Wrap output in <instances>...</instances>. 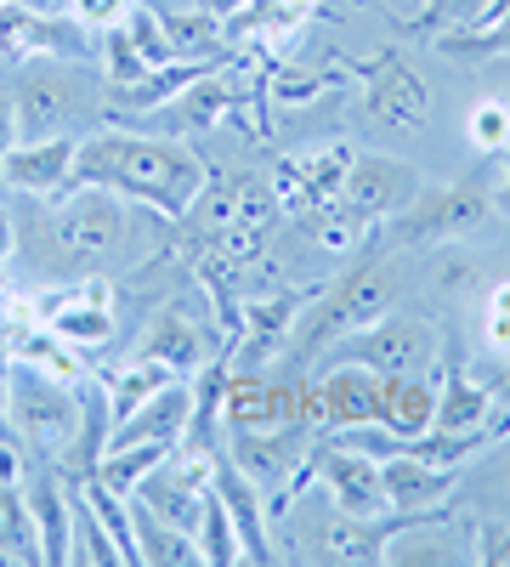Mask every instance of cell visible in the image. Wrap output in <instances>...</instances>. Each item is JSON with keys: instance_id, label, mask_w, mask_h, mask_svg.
Instances as JSON below:
<instances>
[{"instance_id": "40", "label": "cell", "mask_w": 510, "mask_h": 567, "mask_svg": "<svg viewBox=\"0 0 510 567\" xmlns=\"http://www.w3.org/2000/svg\"><path fill=\"white\" fill-rule=\"evenodd\" d=\"M471 545L482 567H510V516H477Z\"/></svg>"}, {"instance_id": "41", "label": "cell", "mask_w": 510, "mask_h": 567, "mask_svg": "<svg viewBox=\"0 0 510 567\" xmlns=\"http://www.w3.org/2000/svg\"><path fill=\"white\" fill-rule=\"evenodd\" d=\"M431 272H437V290H443V296H466L482 267H477V256H437Z\"/></svg>"}, {"instance_id": "17", "label": "cell", "mask_w": 510, "mask_h": 567, "mask_svg": "<svg viewBox=\"0 0 510 567\" xmlns=\"http://www.w3.org/2000/svg\"><path fill=\"white\" fill-rule=\"evenodd\" d=\"M318 18V0H244L233 18H221V40L244 52H284V45Z\"/></svg>"}, {"instance_id": "14", "label": "cell", "mask_w": 510, "mask_h": 567, "mask_svg": "<svg viewBox=\"0 0 510 567\" xmlns=\"http://www.w3.org/2000/svg\"><path fill=\"white\" fill-rule=\"evenodd\" d=\"M381 483H386V511L431 516V511H448V499L459 488V465H431L420 454L397 449L381 460Z\"/></svg>"}, {"instance_id": "19", "label": "cell", "mask_w": 510, "mask_h": 567, "mask_svg": "<svg viewBox=\"0 0 510 567\" xmlns=\"http://www.w3.org/2000/svg\"><path fill=\"white\" fill-rule=\"evenodd\" d=\"M216 494H221L227 516H233V528H239L244 561H272L278 550H272V539H267V516H272V511H267V494H261V483H256L227 449H216Z\"/></svg>"}, {"instance_id": "20", "label": "cell", "mask_w": 510, "mask_h": 567, "mask_svg": "<svg viewBox=\"0 0 510 567\" xmlns=\"http://www.w3.org/2000/svg\"><path fill=\"white\" fill-rule=\"evenodd\" d=\"M210 352H216V341L205 336V323L181 307H154L148 329L136 336V358H159L176 374H199L210 363Z\"/></svg>"}, {"instance_id": "27", "label": "cell", "mask_w": 510, "mask_h": 567, "mask_svg": "<svg viewBox=\"0 0 510 567\" xmlns=\"http://www.w3.org/2000/svg\"><path fill=\"white\" fill-rule=\"evenodd\" d=\"M131 539H136V567H205L199 539L154 516L143 499H131Z\"/></svg>"}, {"instance_id": "10", "label": "cell", "mask_w": 510, "mask_h": 567, "mask_svg": "<svg viewBox=\"0 0 510 567\" xmlns=\"http://www.w3.org/2000/svg\"><path fill=\"white\" fill-rule=\"evenodd\" d=\"M363 74V120L368 125H392V131H420L431 120V91L426 74L414 69L403 52H381L357 63Z\"/></svg>"}, {"instance_id": "3", "label": "cell", "mask_w": 510, "mask_h": 567, "mask_svg": "<svg viewBox=\"0 0 510 567\" xmlns=\"http://www.w3.org/2000/svg\"><path fill=\"white\" fill-rule=\"evenodd\" d=\"M85 386L91 381H63V374L34 369L23 358L7 369V420L23 454L63 465V454L80 443V425H85Z\"/></svg>"}, {"instance_id": "24", "label": "cell", "mask_w": 510, "mask_h": 567, "mask_svg": "<svg viewBox=\"0 0 510 567\" xmlns=\"http://www.w3.org/2000/svg\"><path fill=\"white\" fill-rule=\"evenodd\" d=\"M386 561H397V567H466V561H477V545L466 539V528H459V523H448L443 511H431V516L408 523L392 539Z\"/></svg>"}, {"instance_id": "37", "label": "cell", "mask_w": 510, "mask_h": 567, "mask_svg": "<svg viewBox=\"0 0 510 567\" xmlns=\"http://www.w3.org/2000/svg\"><path fill=\"white\" fill-rule=\"evenodd\" d=\"M330 85H335L330 74H312V69H272V80H267V97H272V103H284V109H295V103L323 97Z\"/></svg>"}, {"instance_id": "47", "label": "cell", "mask_w": 510, "mask_h": 567, "mask_svg": "<svg viewBox=\"0 0 510 567\" xmlns=\"http://www.w3.org/2000/svg\"><path fill=\"white\" fill-rule=\"evenodd\" d=\"M148 7H159V12H176V7H194V0H148Z\"/></svg>"}, {"instance_id": "29", "label": "cell", "mask_w": 510, "mask_h": 567, "mask_svg": "<svg viewBox=\"0 0 510 567\" xmlns=\"http://www.w3.org/2000/svg\"><path fill=\"white\" fill-rule=\"evenodd\" d=\"M170 381H181V374H176L170 363H159V358H136V352H131V358L119 363V374H108V381H103V386H108V403H114V420H119V414H131L143 398L165 392Z\"/></svg>"}, {"instance_id": "50", "label": "cell", "mask_w": 510, "mask_h": 567, "mask_svg": "<svg viewBox=\"0 0 510 567\" xmlns=\"http://www.w3.org/2000/svg\"><path fill=\"white\" fill-rule=\"evenodd\" d=\"M0 7H7V0H0Z\"/></svg>"}, {"instance_id": "22", "label": "cell", "mask_w": 510, "mask_h": 567, "mask_svg": "<svg viewBox=\"0 0 510 567\" xmlns=\"http://www.w3.org/2000/svg\"><path fill=\"white\" fill-rule=\"evenodd\" d=\"M29 511H34V534H40V561L45 567H69L74 556V505H69V483L58 465H45L29 477Z\"/></svg>"}, {"instance_id": "18", "label": "cell", "mask_w": 510, "mask_h": 567, "mask_svg": "<svg viewBox=\"0 0 510 567\" xmlns=\"http://www.w3.org/2000/svg\"><path fill=\"white\" fill-rule=\"evenodd\" d=\"M188 425H194V386L170 381L165 392L143 398L131 414L114 420L108 449H131V443H165V449H176L181 437H188Z\"/></svg>"}, {"instance_id": "34", "label": "cell", "mask_w": 510, "mask_h": 567, "mask_svg": "<svg viewBox=\"0 0 510 567\" xmlns=\"http://www.w3.org/2000/svg\"><path fill=\"white\" fill-rule=\"evenodd\" d=\"M466 142L477 154H504L510 148V97H482L466 114Z\"/></svg>"}, {"instance_id": "42", "label": "cell", "mask_w": 510, "mask_h": 567, "mask_svg": "<svg viewBox=\"0 0 510 567\" xmlns=\"http://www.w3.org/2000/svg\"><path fill=\"white\" fill-rule=\"evenodd\" d=\"M477 381L488 386V398H493V409H510V352H493V363L477 374Z\"/></svg>"}, {"instance_id": "48", "label": "cell", "mask_w": 510, "mask_h": 567, "mask_svg": "<svg viewBox=\"0 0 510 567\" xmlns=\"http://www.w3.org/2000/svg\"><path fill=\"white\" fill-rule=\"evenodd\" d=\"M504 199H510V148H504Z\"/></svg>"}, {"instance_id": "28", "label": "cell", "mask_w": 510, "mask_h": 567, "mask_svg": "<svg viewBox=\"0 0 510 567\" xmlns=\"http://www.w3.org/2000/svg\"><path fill=\"white\" fill-rule=\"evenodd\" d=\"M454 499L471 505L477 516H510V432L493 449H482V460L459 477Z\"/></svg>"}, {"instance_id": "12", "label": "cell", "mask_w": 510, "mask_h": 567, "mask_svg": "<svg viewBox=\"0 0 510 567\" xmlns=\"http://www.w3.org/2000/svg\"><path fill=\"white\" fill-rule=\"evenodd\" d=\"M414 194H420V171H414L408 159L352 154L346 182H341V199H335V205L368 227V221H392L397 210H408V205H414Z\"/></svg>"}, {"instance_id": "4", "label": "cell", "mask_w": 510, "mask_h": 567, "mask_svg": "<svg viewBox=\"0 0 510 567\" xmlns=\"http://www.w3.org/2000/svg\"><path fill=\"white\" fill-rule=\"evenodd\" d=\"M7 91H12V109H18L23 142L85 136V125H103V114H108L103 85H97V74H91L85 63L40 58V69H23Z\"/></svg>"}, {"instance_id": "39", "label": "cell", "mask_w": 510, "mask_h": 567, "mask_svg": "<svg viewBox=\"0 0 510 567\" xmlns=\"http://www.w3.org/2000/svg\"><path fill=\"white\" fill-rule=\"evenodd\" d=\"M63 12H74L91 34H108V29H125V18L136 12V0H69Z\"/></svg>"}, {"instance_id": "2", "label": "cell", "mask_w": 510, "mask_h": 567, "mask_svg": "<svg viewBox=\"0 0 510 567\" xmlns=\"http://www.w3.org/2000/svg\"><path fill=\"white\" fill-rule=\"evenodd\" d=\"M397 290H403V278H397V267H392L381 250L357 256V261L330 284V290L312 296V312L290 329L284 358L312 374L346 336H357V329H368L375 318H386V312L397 307Z\"/></svg>"}, {"instance_id": "11", "label": "cell", "mask_w": 510, "mask_h": 567, "mask_svg": "<svg viewBox=\"0 0 510 567\" xmlns=\"http://www.w3.org/2000/svg\"><path fill=\"white\" fill-rule=\"evenodd\" d=\"M381 398H386V374L368 363L330 358L312 374V414L318 432H346V425H381Z\"/></svg>"}, {"instance_id": "15", "label": "cell", "mask_w": 510, "mask_h": 567, "mask_svg": "<svg viewBox=\"0 0 510 567\" xmlns=\"http://www.w3.org/2000/svg\"><path fill=\"white\" fill-rule=\"evenodd\" d=\"M239 85H233V69H227V63H216V69H205L194 85H181L176 91V97L159 109V114H148L154 120V131H216V125H227V120H233L239 114ZM143 120V125H148Z\"/></svg>"}, {"instance_id": "31", "label": "cell", "mask_w": 510, "mask_h": 567, "mask_svg": "<svg viewBox=\"0 0 510 567\" xmlns=\"http://www.w3.org/2000/svg\"><path fill=\"white\" fill-rule=\"evenodd\" d=\"M199 550H205V567H239L244 561V545H239V528H233V516H227L216 483L205 494V511H199Z\"/></svg>"}, {"instance_id": "30", "label": "cell", "mask_w": 510, "mask_h": 567, "mask_svg": "<svg viewBox=\"0 0 510 567\" xmlns=\"http://www.w3.org/2000/svg\"><path fill=\"white\" fill-rule=\"evenodd\" d=\"M0 561H40V534L23 483H0Z\"/></svg>"}, {"instance_id": "5", "label": "cell", "mask_w": 510, "mask_h": 567, "mask_svg": "<svg viewBox=\"0 0 510 567\" xmlns=\"http://www.w3.org/2000/svg\"><path fill=\"white\" fill-rule=\"evenodd\" d=\"M40 239L58 261H69L80 272H97L114 256H125V245H131V205L114 194V187L69 182L58 194V205L45 210Z\"/></svg>"}, {"instance_id": "13", "label": "cell", "mask_w": 510, "mask_h": 567, "mask_svg": "<svg viewBox=\"0 0 510 567\" xmlns=\"http://www.w3.org/2000/svg\"><path fill=\"white\" fill-rule=\"evenodd\" d=\"M420 523V516H403V511H381V516H346V511H330L323 523L312 528V556L318 561H352V567H368V561H386L392 539Z\"/></svg>"}, {"instance_id": "36", "label": "cell", "mask_w": 510, "mask_h": 567, "mask_svg": "<svg viewBox=\"0 0 510 567\" xmlns=\"http://www.w3.org/2000/svg\"><path fill=\"white\" fill-rule=\"evenodd\" d=\"M103 69H108V85H131V80H143L154 63L143 58V45H136L125 29H108L103 34V58H97Z\"/></svg>"}, {"instance_id": "16", "label": "cell", "mask_w": 510, "mask_h": 567, "mask_svg": "<svg viewBox=\"0 0 510 567\" xmlns=\"http://www.w3.org/2000/svg\"><path fill=\"white\" fill-rule=\"evenodd\" d=\"M346 165H352V148H341V142H330V148H312V154H301V159L278 165L272 194H278V205H290V210H301V216H318V210H330V205L341 199Z\"/></svg>"}, {"instance_id": "46", "label": "cell", "mask_w": 510, "mask_h": 567, "mask_svg": "<svg viewBox=\"0 0 510 567\" xmlns=\"http://www.w3.org/2000/svg\"><path fill=\"white\" fill-rule=\"evenodd\" d=\"M0 437H12V420H7V381H0Z\"/></svg>"}, {"instance_id": "45", "label": "cell", "mask_w": 510, "mask_h": 567, "mask_svg": "<svg viewBox=\"0 0 510 567\" xmlns=\"http://www.w3.org/2000/svg\"><path fill=\"white\" fill-rule=\"evenodd\" d=\"M194 7H199V12H210V18H233V12L244 7V0H194Z\"/></svg>"}, {"instance_id": "23", "label": "cell", "mask_w": 510, "mask_h": 567, "mask_svg": "<svg viewBox=\"0 0 510 567\" xmlns=\"http://www.w3.org/2000/svg\"><path fill=\"white\" fill-rule=\"evenodd\" d=\"M74 154L80 136H45V142H18L0 165V182L18 187V194H63L74 182Z\"/></svg>"}, {"instance_id": "32", "label": "cell", "mask_w": 510, "mask_h": 567, "mask_svg": "<svg viewBox=\"0 0 510 567\" xmlns=\"http://www.w3.org/2000/svg\"><path fill=\"white\" fill-rule=\"evenodd\" d=\"M69 505H74V556L69 561H85V567H119L125 550L114 545V534L103 528V516L85 505V494L69 483Z\"/></svg>"}, {"instance_id": "38", "label": "cell", "mask_w": 510, "mask_h": 567, "mask_svg": "<svg viewBox=\"0 0 510 567\" xmlns=\"http://www.w3.org/2000/svg\"><path fill=\"white\" fill-rule=\"evenodd\" d=\"M482 347L488 352H510V272L488 284L482 296Z\"/></svg>"}, {"instance_id": "8", "label": "cell", "mask_w": 510, "mask_h": 567, "mask_svg": "<svg viewBox=\"0 0 510 567\" xmlns=\"http://www.w3.org/2000/svg\"><path fill=\"white\" fill-rule=\"evenodd\" d=\"M493 216V199L471 182H454V187H437V194H414L408 210L392 216V245H454V239H471V233Z\"/></svg>"}, {"instance_id": "49", "label": "cell", "mask_w": 510, "mask_h": 567, "mask_svg": "<svg viewBox=\"0 0 510 567\" xmlns=\"http://www.w3.org/2000/svg\"><path fill=\"white\" fill-rule=\"evenodd\" d=\"M40 7H58V12H63V7H69V0H40Z\"/></svg>"}, {"instance_id": "43", "label": "cell", "mask_w": 510, "mask_h": 567, "mask_svg": "<svg viewBox=\"0 0 510 567\" xmlns=\"http://www.w3.org/2000/svg\"><path fill=\"white\" fill-rule=\"evenodd\" d=\"M23 142V131H18V109H12V91L0 85V165H7V154Z\"/></svg>"}, {"instance_id": "9", "label": "cell", "mask_w": 510, "mask_h": 567, "mask_svg": "<svg viewBox=\"0 0 510 567\" xmlns=\"http://www.w3.org/2000/svg\"><path fill=\"white\" fill-rule=\"evenodd\" d=\"M40 323L52 329V336H63L69 347H80V352L108 347L114 329H119L114 284H108L103 272H85V278L63 284V290H45V296H40Z\"/></svg>"}, {"instance_id": "26", "label": "cell", "mask_w": 510, "mask_h": 567, "mask_svg": "<svg viewBox=\"0 0 510 567\" xmlns=\"http://www.w3.org/2000/svg\"><path fill=\"white\" fill-rule=\"evenodd\" d=\"M381 425L397 443H414L437 425V381L431 374H386L381 398Z\"/></svg>"}, {"instance_id": "25", "label": "cell", "mask_w": 510, "mask_h": 567, "mask_svg": "<svg viewBox=\"0 0 510 567\" xmlns=\"http://www.w3.org/2000/svg\"><path fill=\"white\" fill-rule=\"evenodd\" d=\"M295 307H301V296H278V301L250 307L244 329L233 336V369H267L278 352H284L290 329H295Z\"/></svg>"}, {"instance_id": "21", "label": "cell", "mask_w": 510, "mask_h": 567, "mask_svg": "<svg viewBox=\"0 0 510 567\" xmlns=\"http://www.w3.org/2000/svg\"><path fill=\"white\" fill-rule=\"evenodd\" d=\"M437 425L431 432H477V425L493 414V398L488 386L477 381V374L466 369V352H459V341H443L437 352Z\"/></svg>"}, {"instance_id": "1", "label": "cell", "mask_w": 510, "mask_h": 567, "mask_svg": "<svg viewBox=\"0 0 510 567\" xmlns=\"http://www.w3.org/2000/svg\"><path fill=\"white\" fill-rule=\"evenodd\" d=\"M74 182L114 187L125 205H143L165 221H181L199 205L210 171L194 148H181L165 131H91L80 136Z\"/></svg>"}, {"instance_id": "35", "label": "cell", "mask_w": 510, "mask_h": 567, "mask_svg": "<svg viewBox=\"0 0 510 567\" xmlns=\"http://www.w3.org/2000/svg\"><path fill=\"white\" fill-rule=\"evenodd\" d=\"M482 7H488V0H426V12H420V18H408L403 29H408V34H448V29L477 23Z\"/></svg>"}, {"instance_id": "6", "label": "cell", "mask_w": 510, "mask_h": 567, "mask_svg": "<svg viewBox=\"0 0 510 567\" xmlns=\"http://www.w3.org/2000/svg\"><path fill=\"white\" fill-rule=\"evenodd\" d=\"M0 58L7 63H97L103 58V34H91L74 12L40 7V0H7L0 7Z\"/></svg>"}, {"instance_id": "7", "label": "cell", "mask_w": 510, "mask_h": 567, "mask_svg": "<svg viewBox=\"0 0 510 567\" xmlns=\"http://www.w3.org/2000/svg\"><path fill=\"white\" fill-rule=\"evenodd\" d=\"M443 352V336L437 323H426L420 312H386L375 318L368 329H357V336H346L330 358H346V363H368L381 374H426ZM323 358V363H330Z\"/></svg>"}, {"instance_id": "44", "label": "cell", "mask_w": 510, "mask_h": 567, "mask_svg": "<svg viewBox=\"0 0 510 567\" xmlns=\"http://www.w3.org/2000/svg\"><path fill=\"white\" fill-rule=\"evenodd\" d=\"M12 250H18V227H12V216L0 210V267L12 261Z\"/></svg>"}, {"instance_id": "33", "label": "cell", "mask_w": 510, "mask_h": 567, "mask_svg": "<svg viewBox=\"0 0 510 567\" xmlns=\"http://www.w3.org/2000/svg\"><path fill=\"white\" fill-rule=\"evenodd\" d=\"M80 347H69L63 336H52V329H34V336H23L18 341V358L23 363H34V369H52V374H63V381H85V363L74 358Z\"/></svg>"}]
</instances>
